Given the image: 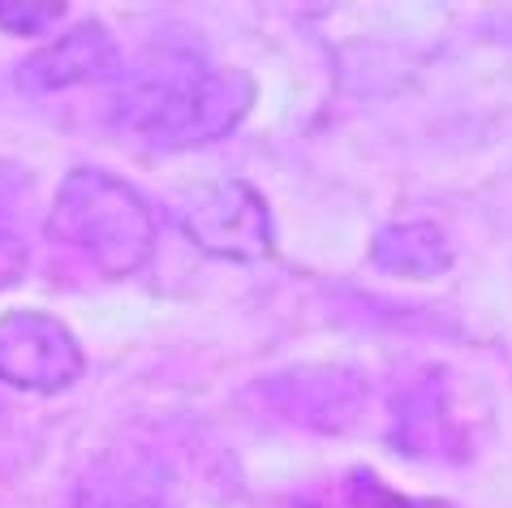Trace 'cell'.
<instances>
[{
  "label": "cell",
  "mask_w": 512,
  "mask_h": 508,
  "mask_svg": "<svg viewBox=\"0 0 512 508\" xmlns=\"http://www.w3.org/2000/svg\"><path fill=\"white\" fill-rule=\"evenodd\" d=\"M69 13L61 0H0V31L18 35V39H35L48 26H56Z\"/></svg>",
  "instance_id": "10"
},
{
  "label": "cell",
  "mask_w": 512,
  "mask_h": 508,
  "mask_svg": "<svg viewBox=\"0 0 512 508\" xmlns=\"http://www.w3.org/2000/svg\"><path fill=\"white\" fill-rule=\"evenodd\" d=\"M254 397H263L272 414L302 431L340 435L362 418L371 388L353 366H289V371L254 384Z\"/></svg>",
  "instance_id": "5"
},
{
  "label": "cell",
  "mask_w": 512,
  "mask_h": 508,
  "mask_svg": "<svg viewBox=\"0 0 512 508\" xmlns=\"http://www.w3.org/2000/svg\"><path fill=\"white\" fill-rule=\"evenodd\" d=\"M82 345L48 310H9L0 319V384L56 397L82 375Z\"/></svg>",
  "instance_id": "4"
},
{
  "label": "cell",
  "mask_w": 512,
  "mask_h": 508,
  "mask_svg": "<svg viewBox=\"0 0 512 508\" xmlns=\"http://www.w3.org/2000/svg\"><path fill=\"white\" fill-rule=\"evenodd\" d=\"M181 233L224 263H263L276 250L272 207L250 181H211L181 203Z\"/></svg>",
  "instance_id": "3"
},
{
  "label": "cell",
  "mask_w": 512,
  "mask_h": 508,
  "mask_svg": "<svg viewBox=\"0 0 512 508\" xmlns=\"http://www.w3.org/2000/svg\"><path fill=\"white\" fill-rule=\"evenodd\" d=\"M465 440L452 418V392L444 371H422L392 397V427L388 444L409 461H452L461 457L457 444Z\"/></svg>",
  "instance_id": "6"
},
{
  "label": "cell",
  "mask_w": 512,
  "mask_h": 508,
  "mask_svg": "<svg viewBox=\"0 0 512 508\" xmlns=\"http://www.w3.org/2000/svg\"><path fill=\"white\" fill-rule=\"evenodd\" d=\"M48 233L69 250L87 254L108 280L138 276L155 254L151 203L104 168H74L48 211Z\"/></svg>",
  "instance_id": "2"
},
{
  "label": "cell",
  "mask_w": 512,
  "mask_h": 508,
  "mask_svg": "<svg viewBox=\"0 0 512 508\" xmlns=\"http://www.w3.org/2000/svg\"><path fill=\"white\" fill-rule=\"evenodd\" d=\"M371 263L392 280L422 285L452 272V242L431 220H396L371 237Z\"/></svg>",
  "instance_id": "9"
},
{
  "label": "cell",
  "mask_w": 512,
  "mask_h": 508,
  "mask_svg": "<svg viewBox=\"0 0 512 508\" xmlns=\"http://www.w3.org/2000/svg\"><path fill=\"white\" fill-rule=\"evenodd\" d=\"M259 87L246 69H211L194 56H168L130 78L117 121L155 147H203L229 138L250 117Z\"/></svg>",
  "instance_id": "1"
},
{
  "label": "cell",
  "mask_w": 512,
  "mask_h": 508,
  "mask_svg": "<svg viewBox=\"0 0 512 508\" xmlns=\"http://www.w3.org/2000/svg\"><path fill=\"white\" fill-rule=\"evenodd\" d=\"M74 508H177L173 474L151 448H112L82 470Z\"/></svg>",
  "instance_id": "7"
},
{
  "label": "cell",
  "mask_w": 512,
  "mask_h": 508,
  "mask_svg": "<svg viewBox=\"0 0 512 508\" xmlns=\"http://www.w3.org/2000/svg\"><path fill=\"white\" fill-rule=\"evenodd\" d=\"M22 272H26V246L9 229H0V289L18 285Z\"/></svg>",
  "instance_id": "11"
},
{
  "label": "cell",
  "mask_w": 512,
  "mask_h": 508,
  "mask_svg": "<svg viewBox=\"0 0 512 508\" xmlns=\"http://www.w3.org/2000/svg\"><path fill=\"white\" fill-rule=\"evenodd\" d=\"M117 65H121V48L108 26L78 22L69 35L52 39L48 48L26 56L13 82L31 95H52V91H69V87H82V82L117 74Z\"/></svg>",
  "instance_id": "8"
}]
</instances>
